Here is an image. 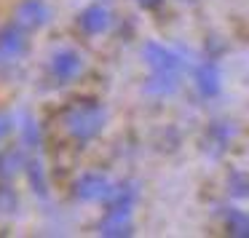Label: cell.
<instances>
[{
	"label": "cell",
	"instance_id": "obj_1",
	"mask_svg": "<svg viewBox=\"0 0 249 238\" xmlns=\"http://www.w3.org/2000/svg\"><path fill=\"white\" fill-rule=\"evenodd\" d=\"M105 123H107V110L97 99H78L62 113V126H65L67 136L81 145L97 139L105 131Z\"/></svg>",
	"mask_w": 249,
	"mask_h": 238
},
{
	"label": "cell",
	"instance_id": "obj_2",
	"mask_svg": "<svg viewBox=\"0 0 249 238\" xmlns=\"http://www.w3.org/2000/svg\"><path fill=\"white\" fill-rule=\"evenodd\" d=\"M30 54V33L22 30L17 22L0 27V72H11L22 65Z\"/></svg>",
	"mask_w": 249,
	"mask_h": 238
},
{
	"label": "cell",
	"instance_id": "obj_3",
	"mask_svg": "<svg viewBox=\"0 0 249 238\" xmlns=\"http://www.w3.org/2000/svg\"><path fill=\"white\" fill-rule=\"evenodd\" d=\"M83 67H86V62H83L81 51L78 49H59L51 54L49 59V75L51 81L56 83V86H70V83H75L78 78L83 75Z\"/></svg>",
	"mask_w": 249,
	"mask_h": 238
},
{
	"label": "cell",
	"instance_id": "obj_4",
	"mask_svg": "<svg viewBox=\"0 0 249 238\" xmlns=\"http://www.w3.org/2000/svg\"><path fill=\"white\" fill-rule=\"evenodd\" d=\"M110 182L107 174L102 171H83L81 177L72 182V195L83 204H105V198L110 195Z\"/></svg>",
	"mask_w": 249,
	"mask_h": 238
},
{
	"label": "cell",
	"instance_id": "obj_5",
	"mask_svg": "<svg viewBox=\"0 0 249 238\" xmlns=\"http://www.w3.org/2000/svg\"><path fill=\"white\" fill-rule=\"evenodd\" d=\"M142 59L150 67V72H182L185 70L182 56L174 49H169V46L158 43V40H147L142 46Z\"/></svg>",
	"mask_w": 249,
	"mask_h": 238
},
{
	"label": "cell",
	"instance_id": "obj_6",
	"mask_svg": "<svg viewBox=\"0 0 249 238\" xmlns=\"http://www.w3.org/2000/svg\"><path fill=\"white\" fill-rule=\"evenodd\" d=\"M22 30L27 33H38L46 24L51 22V6L49 0H19L17 8H14V19Z\"/></svg>",
	"mask_w": 249,
	"mask_h": 238
},
{
	"label": "cell",
	"instance_id": "obj_7",
	"mask_svg": "<svg viewBox=\"0 0 249 238\" xmlns=\"http://www.w3.org/2000/svg\"><path fill=\"white\" fill-rule=\"evenodd\" d=\"M110 27H113V11L102 3H91L78 14V30L83 35H91V38L94 35H105Z\"/></svg>",
	"mask_w": 249,
	"mask_h": 238
},
{
	"label": "cell",
	"instance_id": "obj_8",
	"mask_svg": "<svg viewBox=\"0 0 249 238\" xmlns=\"http://www.w3.org/2000/svg\"><path fill=\"white\" fill-rule=\"evenodd\" d=\"M97 230H99V236H107V238L131 236V233H134V211L105 206V214H102V220H99Z\"/></svg>",
	"mask_w": 249,
	"mask_h": 238
},
{
	"label": "cell",
	"instance_id": "obj_9",
	"mask_svg": "<svg viewBox=\"0 0 249 238\" xmlns=\"http://www.w3.org/2000/svg\"><path fill=\"white\" fill-rule=\"evenodd\" d=\"M193 81H196V88H198V94L204 99L220 97V91H222V70H220V65H217L214 59L201 62V65L196 67Z\"/></svg>",
	"mask_w": 249,
	"mask_h": 238
},
{
	"label": "cell",
	"instance_id": "obj_10",
	"mask_svg": "<svg viewBox=\"0 0 249 238\" xmlns=\"http://www.w3.org/2000/svg\"><path fill=\"white\" fill-rule=\"evenodd\" d=\"M179 83H182V72H150L142 88L153 99H166L179 91Z\"/></svg>",
	"mask_w": 249,
	"mask_h": 238
},
{
	"label": "cell",
	"instance_id": "obj_11",
	"mask_svg": "<svg viewBox=\"0 0 249 238\" xmlns=\"http://www.w3.org/2000/svg\"><path fill=\"white\" fill-rule=\"evenodd\" d=\"M24 158H27V150L19 145L0 147V179L11 182L14 177H19L22 166H24Z\"/></svg>",
	"mask_w": 249,
	"mask_h": 238
},
{
	"label": "cell",
	"instance_id": "obj_12",
	"mask_svg": "<svg viewBox=\"0 0 249 238\" xmlns=\"http://www.w3.org/2000/svg\"><path fill=\"white\" fill-rule=\"evenodd\" d=\"M233 136H236V126L228 123V120H214V123H209V129H206V150H209L212 155L228 150Z\"/></svg>",
	"mask_w": 249,
	"mask_h": 238
},
{
	"label": "cell",
	"instance_id": "obj_13",
	"mask_svg": "<svg viewBox=\"0 0 249 238\" xmlns=\"http://www.w3.org/2000/svg\"><path fill=\"white\" fill-rule=\"evenodd\" d=\"M22 174L27 177L30 187L35 190V195H38V198H46V195H49V179H46V166L40 163V158H35V155L24 158Z\"/></svg>",
	"mask_w": 249,
	"mask_h": 238
},
{
	"label": "cell",
	"instance_id": "obj_14",
	"mask_svg": "<svg viewBox=\"0 0 249 238\" xmlns=\"http://www.w3.org/2000/svg\"><path fill=\"white\" fill-rule=\"evenodd\" d=\"M222 227H225L228 236L236 238H249V214L241 209H231L222 217Z\"/></svg>",
	"mask_w": 249,
	"mask_h": 238
},
{
	"label": "cell",
	"instance_id": "obj_15",
	"mask_svg": "<svg viewBox=\"0 0 249 238\" xmlns=\"http://www.w3.org/2000/svg\"><path fill=\"white\" fill-rule=\"evenodd\" d=\"M40 145H43V131H40L38 120L33 115H24L22 120V147L30 153H38Z\"/></svg>",
	"mask_w": 249,
	"mask_h": 238
},
{
	"label": "cell",
	"instance_id": "obj_16",
	"mask_svg": "<svg viewBox=\"0 0 249 238\" xmlns=\"http://www.w3.org/2000/svg\"><path fill=\"white\" fill-rule=\"evenodd\" d=\"M19 209V195L11 187V182L0 179V214H14Z\"/></svg>",
	"mask_w": 249,
	"mask_h": 238
},
{
	"label": "cell",
	"instance_id": "obj_17",
	"mask_svg": "<svg viewBox=\"0 0 249 238\" xmlns=\"http://www.w3.org/2000/svg\"><path fill=\"white\" fill-rule=\"evenodd\" d=\"M231 195L236 198H249V177L244 174H231Z\"/></svg>",
	"mask_w": 249,
	"mask_h": 238
},
{
	"label": "cell",
	"instance_id": "obj_18",
	"mask_svg": "<svg viewBox=\"0 0 249 238\" xmlns=\"http://www.w3.org/2000/svg\"><path fill=\"white\" fill-rule=\"evenodd\" d=\"M11 131H14V115L0 110V145L8 139V134H11Z\"/></svg>",
	"mask_w": 249,
	"mask_h": 238
},
{
	"label": "cell",
	"instance_id": "obj_19",
	"mask_svg": "<svg viewBox=\"0 0 249 238\" xmlns=\"http://www.w3.org/2000/svg\"><path fill=\"white\" fill-rule=\"evenodd\" d=\"M137 3H140L142 8H147V11H153V8H158L163 3V0H137Z\"/></svg>",
	"mask_w": 249,
	"mask_h": 238
},
{
	"label": "cell",
	"instance_id": "obj_20",
	"mask_svg": "<svg viewBox=\"0 0 249 238\" xmlns=\"http://www.w3.org/2000/svg\"><path fill=\"white\" fill-rule=\"evenodd\" d=\"M182 3H196V0H182Z\"/></svg>",
	"mask_w": 249,
	"mask_h": 238
}]
</instances>
